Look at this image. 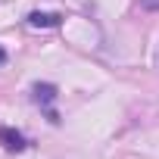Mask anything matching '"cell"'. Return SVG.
<instances>
[{"mask_svg":"<svg viewBox=\"0 0 159 159\" xmlns=\"http://www.w3.org/2000/svg\"><path fill=\"white\" fill-rule=\"evenodd\" d=\"M0 143H3L10 153H22V150L28 147V140H25L16 128H0Z\"/></svg>","mask_w":159,"mask_h":159,"instance_id":"6da1fadb","label":"cell"},{"mask_svg":"<svg viewBox=\"0 0 159 159\" xmlns=\"http://www.w3.org/2000/svg\"><path fill=\"white\" fill-rule=\"evenodd\" d=\"M28 25L31 28H56V25H62V16L59 13H41V10H34V13H28Z\"/></svg>","mask_w":159,"mask_h":159,"instance_id":"7a4b0ae2","label":"cell"},{"mask_svg":"<svg viewBox=\"0 0 159 159\" xmlns=\"http://www.w3.org/2000/svg\"><path fill=\"white\" fill-rule=\"evenodd\" d=\"M31 94H34V100H38L41 106H50V103L56 100V84H34Z\"/></svg>","mask_w":159,"mask_h":159,"instance_id":"3957f363","label":"cell"},{"mask_svg":"<svg viewBox=\"0 0 159 159\" xmlns=\"http://www.w3.org/2000/svg\"><path fill=\"white\" fill-rule=\"evenodd\" d=\"M140 10H159V0H137Z\"/></svg>","mask_w":159,"mask_h":159,"instance_id":"277c9868","label":"cell"},{"mask_svg":"<svg viewBox=\"0 0 159 159\" xmlns=\"http://www.w3.org/2000/svg\"><path fill=\"white\" fill-rule=\"evenodd\" d=\"M0 62H7V50L3 47H0Z\"/></svg>","mask_w":159,"mask_h":159,"instance_id":"5b68a950","label":"cell"}]
</instances>
